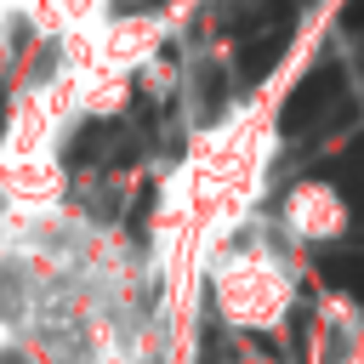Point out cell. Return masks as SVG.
I'll return each mask as SVG.
<instances>
[{
    "instance_id": "277c9868",
    "label": "cell",
    "mask_w": 364,
    "mask_h": 364,
    "mask_svg": "<svg viewBox=\"0 0 364 364\" xmlns=\"http://www.w3.org/2000/svg\"><path fill=\"white\" fill-rule=\"evenodd\" d=\"M318 273H324L336 290H347V296L364 301V250H324V256H318Z\"/></svg>"
},
{
    "instance_id": "7a4b0ae2",
    "label": "cell",
    "mask_w": 364,
    "mask_h": 364,
    "mask_svg": "<svg viewBox=\"0 0 364 364\" xmlns=\"http://www.w3.org/2000/svg\"><path fill=\"white\" fill-rule=\"evenodd\" d=\"M290 34H296V0H279V6H262L250 23H245V40H239V80H267L279 68V57L290 51Z\"/></svg>"
},
{
    "instance_id": "3957f363",
    "label": "cell",
    "mask_w": 364,
    "mask_h": 364,
    "mask_svg": "<svg viewBox=\"0 0 364 364\" xmlns=\"http://www.w3.org/2000/svg\"><path fill=\"white\" fill-rule=\"evenodd\" d=\"M330 182L341 188L347 210H353V216H364V136H353V142L336 154V165H330Z\"/></svg>"
},
{
    "instance_id": "8992f818",
    "label": "cell",
    "mask_w": 364,
    "mask_h": 364,
    "mask_svg": "<svg viewBox=\"0 0 364 364\" xmlns=\"http://www.w3.org/2000/svg\"><path fill=\"white\" fill-rule=\"evenodd\" d=\"M0 114H6V97H0Z\"/></svg>"
},
{
    "instance_id": "5b68a950",
    "label": "cell",
    "mask_w": 364,
    "mask_h": 364,
    "mask_svg": "<svg viewBox=\"0 0 364 364\" xmlns=\"http://www.w3.org/2000/svg\"><path fill=\"white\" fill-rule=\"evenodd\" d=\"M341 28L347 34H364V0H347L341 6Z\"/></svg>"
},
{
    "instance_id": "6da1fadb",
    "label": "cell",
    "mask_w": 364,
    "mask_h": 364,
    "mask_svg": "<svg viewBox=\"0 0 364 364\" xmlns=\"http://www.w3.org/2000/svg\"><path fill=\"white\" fill-rule=\"evenodd\" d=\"M347 114H353L347 74H341V63H324V68H313V74L290 91V102H284V114H279V131H284V136H307V131L341 125Z\"/></svg>"
}]
</instances>
